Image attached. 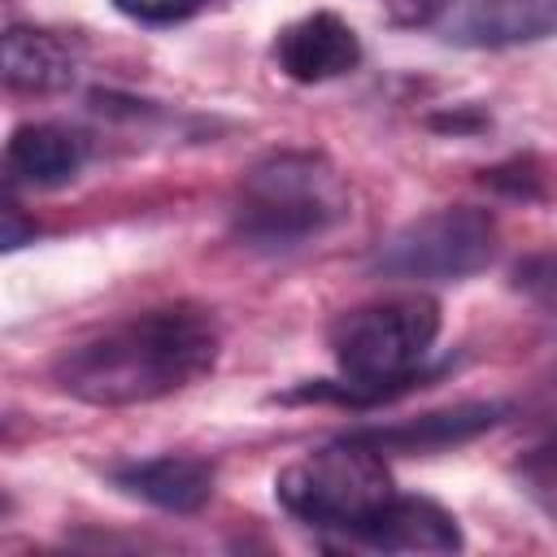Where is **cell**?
Here are the masks:
<instances>
[{
  "instance_id": "30bf717a",
  "label": "cell",
  "mask_w": 557,
  "mask_h": 557,
  "mask_svg": "<svg viewBox=\"0 0 557 557\" xmlns=\"http://www.w3.org/2000/svg\"><path fill=\"white\" fill-rule=\"evenodd\" d=\"M509 413V405L496 400H474V405H457V409H440V413H422L418 422H400V426H374V431H352V440L379 448V453H440L448 444L474 440L479 431L496 426Z\"/></svg>"
},
{
  "instance_id": "5b68a950",
  "label": "cell",
  "mask_w": 557,
  "mask_h": 557,
  "mask_svg": "<svg viewBox=\"0 0 557 557\" xmlns=\"http://www.w3.org/2000/svg\"><path fill=\"white\" fill-rule=\"evenodd\" d=\"M496 252V222L487 209L453 205L405 222L374 252V270L396 283H457L479 274Z\"/></svg>"
},
{
  "instance_id": "8992f818",
  "label": "cell",
  "mask_w": 557,
  "mask_h": 557,
  "mask_svg": "<svg viewBox=\"0 0 557 557\" xmlns=\"http://www.w3.org/2000/svg\"><path fill=\"white\" fill-rule=\"evenodd\" d=\"M274 61L296 83H326V78H339V74L357 70L361 39H357V30L344 17L309 13V17H300V22L278 30Z\"/></svg>"
},
{
  "instance_id": "7a4b0ae2",
  "label": "cell",
  "mask_w": 557,
  "mask_h": 557,
  "mask_svg": "<svg viewBox=\"0 0 557 557\" xmlns=\"http://www.w3.org/2000/svg\"><path fill=\"white\" fill-rule=\"evenodd\" d=\"M440 335V305L431 296H392L361 309H348L331 326V352L344 370V383H318L296 396L322 400H387L418 379L422 357Z\"/></svg>"
},
{
  "instance_id": "3957f363",
  "label": "cell",
  "mask_w": 557,
  "mask_h": 557,
  "mask_svg": "<svg viewBox=\"0 0 557 557\" xmlns=\"http://www.w3.org/2000/svg\"><path fill=\"white\" fill-rule=\"evenodd\" d=\"M348 213L344 178L313 152H274L239 183L235 231L252 248H300Z\"/></svg>"
},
{
  "instance_id": "4fadbf2b",
  "label": "cell",
  "mask_w": 557,
  "mask_h": 557,
  "mask_svg": "<svg viewBox=\"0 0 557 557\" xmlns=\"http://www.w3.org/2000/svg\"><path fill=\"white\" fill-rule=\"evenodd\" d=\"M135 22H178L200 9V0H113Z\"/></svg>"
},
{
  "instance_id": "277c9868",
  "label": "cell",
  "mask_w": 557,
  "mask_h": 557,
  "mask_svg": "<svg viewBox=\"0 0 557 557\" xmlns=\"http://www.w3.org/2000/svg\"><path fill=\"white\" fill-rule=\"evenodd\" d=\"M274 496L292 518L309 527L361 535L374 513L396 496V487L383 466V453L344 435L339 444H326L278 470Z\"/></svg>"
},
{
  "instance_id": "8fae6325",
  "label": "cell",
  "mask_w": 557,
  "mask_h": 557,
  "mask_svg": "<svg viewBox=\"0 0 557 557\" xmlns=\"http://www.w3.org/2000/svg\"><path fill=\"white\" fill-rule=\"evenodd\" d=\"M113 483L126 487L131 496L170 509V513H191L213 496V466L200 457H148L113 470Z\"/></svg>"
},
{
  "instance_id": "7c38bea8",
  "label": "cell",
  "mask_w": 557,
  "mask_h": 557,
  "mask_svg": "<svg viewBox=\"0 0 557 557\" xmlns=\"http://www.w3.org/2000/svg\"><path fill=\"white\" fill-rule=\"evenodd\" d=\"M70 78H74L70 52L52 35L26 26H13L4 35V83L13 91H57Z\"/></svg>"
},
{
  "instance_id": "6da1fadb",
  "label": "cell",
  "mask_w": 557,
  "mask_h": 557,
  "mask_svg": "<svg viewBox=\"0 0 557 557\" xmlns=\"http://www.w3.org/2000/svg\"><path fill=\"white\" fill-rule=\"evenodd\" d=\"M218 322L205 309L165 305L70 344L52 361V379L87 405H148L205 379L218 361Z\"/></svg>"
},
{
  "instance_id": "52a82bcc",
  "label": "cell",
  "mask_w": 557,
  "mask_h": 557,
  "mask_svg": "<svg viewBox=\"0 0 557 557\" xmlns=\"http://www.w3.org/2000/svg\"><path fill=\"white\" fill-rule=\"evenodd\" d=\"M557 30V0H461L444 35L466 48H509Z\"/></svg>"
},
{
  "instance_id": "ba28073f",
  "label": "cell",
  "mask_w": 557,
  "mask_h": 557,
  "mask_svg": "<svg viewBox=\"0 0 557 557\" xmlns=\"http://www.w3.org/2000/svg\"><path fill=\"white\" fill-rule=\"evenodd\" d=\"M357 540L383 553H457L461 548L457 518L426 496H392Z\"/></svg>"
},
{
  "instance_id": "9c48e42d",
  "label": "cell",
  "mask_w": 557,
  "mask_h": 557,
  "mask_svg": "<svg viewBox=\"0 0 557 557\" xmlns=\"http://www.w3.org/2000/svg\"><path fill=\"white\" fill-rule=\"evenodd\" d=\"M87 161V139L61 122H26L4 148V170L22 187H61Z\"/></svg>"
}]
</instances>
